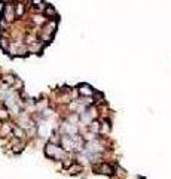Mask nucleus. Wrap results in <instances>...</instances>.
I'll return each mask as SVG.
<instances>
[{"mask_svg": "<svg viewBox=\"0 0 171 179\" xmlns=\"http://www.w3.org/2000/svg\"><path fill=\"white\" fill-rule=\"evenodd\" d=\"M45 152L48 157H52V158H61V157L64 155V152L61 151V148H58V146L54 145V143H48Z\"/></svg>", "mask_w": 171, "mask_h": 179, "instance_id": "nucleus-1", "label": "nucleus"}, {"mask_svg": "<svg viewBox=\"0 0 171 179\" xmlns=\"http://www.w3.org/2000/svg\"><path fill=\"white\" fill-rule=\"evenodd\" d=\"M98 172L106 173V175H113V169L110 167L109 164H101V166H100V169H98Z\"/></svg>", "mask_w": 171, "mask_h": 179, "instance_id": "nucleus-2", "label": "nucleus"}, {"mask_svg": "<svg viewBox=\"0 0 171 179\" xmlns=\"http://www.w3.org/2000/svg\"><path fill=\"white\" fill-rule=\"evenodd\" d=\"M79 91H80V94H83V96H91L92 93H94V90H91V87H88V85H82Z\"/></svg>", "mask_w": 171, "mask_h": 179, "instance_id": "nucleus-3", "label": "nucleus"}]
</instances>
